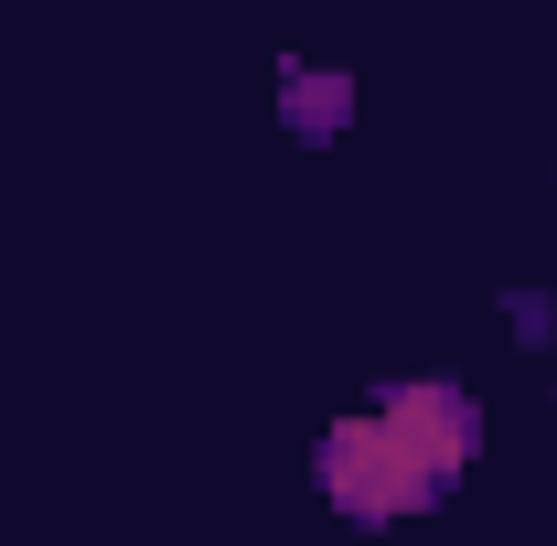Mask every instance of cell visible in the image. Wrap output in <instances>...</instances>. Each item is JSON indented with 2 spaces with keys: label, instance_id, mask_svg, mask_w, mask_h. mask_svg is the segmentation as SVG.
<instances>
[{
  "label": "cell",
  "instance_id": "obj_1",
  "mask_svg": "<svg viewBox=\"0 0 557 546\" xmlns=\"http://www.w3.org/2000/svg\"><path fill=\"white\" fill-rule=\"evenodd\" d=\"M322 493L344 504L354 525H397L440 482H429V461H418L386 418H344V429H322Z\"/></svg>",
  "mask_w": 557,
  "mask_h": 546
},
{
  "label": "cell",
  "instance_id": "obj_2",
  "mask_svg": "<svg viewBox=\"0 0 557 546\" xmlns=\"http://www.w3.org/2000/svg\"><path fill=\"white\" fill-rule=\"evenodd\" d=\"M375 418H386V429L408 439L418 461H429V482H440V493L461 482V461H472V439H483V418H472V397H461V386H440V375H408V386H386V397H375Z\"/></svg>",
  "mask_w": 557,
  "mask_h": 546
},
{
  "label": "cell",
  "instance_id": "obj_3",
  "mask_svg": "<svg viewBox=\"0 0 557 546\" xmlns=\"http://www.w3.org/2000/svg\"><path fill=\"white\" fill-rule=\"evenodd\" d=\"M344 108H354L344 75H289V129H300V139H333V129H344Z\"/></svg>",
  "mask_w": 557,
  "mask_h": 546
}]
</instances>
